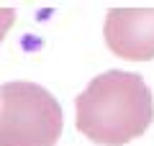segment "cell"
Returning a JSON list of instances; mask_svg holds the SVG:
<instances>
[{
    "instance_id": "obj_1",
    "label": "cell",
    "mask_w": 154,
    "mask_h": 146,
    "mask_svg": "<svg viewBox=\"0 0 154 146\" xmlns=\"http://www.w3.org/2000/svg\"><path fill=\"white\" fill-rule=\"evenodd\" d=\"M77 131L100 146H123L152 126L154 103L141 75L110 69L77 95Z\"/></svg>"
},
{
    "instance_id": "obj_2",
    "label": "cell",
    "mask_w": 154,
    "mask_h": 146,
    "mask_svg": "<svg viewBox=\"0 0 154 146\" xmlns=\"http://www.w3.org/2000/svg\"><path fill=\"white\" fill-rule=\"evenodd\" d=\"M62 123V105L41 85H0V146H54Z\"/></svg>"
},
{
    "instance_id": "obj_3",
    "label": "cell",
    "mask_w": 154,
    "mask_h": 146,
    "mask_svg": "<svg viewBox=\"0 0 154 146\" xmlns=\"http://www.w3.org/2000/svg\"><path fill=\"white\" fill-rule=\"evenodd\" d=\"M103 36L108 49L121 59H154V8H110Z\"/></svg>"
},
{
    "instance_id": "obj_4",
    "label": "cell",
    "mask_w": 154,
    "mask_h": 146,
    "mask_svg": "<svg viewBox=\"0 0 154 146\" xmlns=\"http://www.w3.org/2000/svg\"><path fill=\"white\" fill-rule=\"evenodd\" d=\"M13 23H16V11L13 8H0V41L5 38V33L11 31Z\"/></svg>"
}]
</instances>
